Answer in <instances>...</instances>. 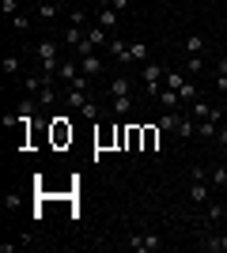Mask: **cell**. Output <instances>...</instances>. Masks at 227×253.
<instances>
[{
    "mask_svg": "<svg viewBox=\"0 0 227 253\" xmlns=\"http://www.w3.org/2000/svg\"><path fill=\"white\" fill-rule=\"evenodd\" d=\"M185 80H189V76H185V68H171V72L163 76V87H171V91H178V87H182Z\"/></svg>",
    "mask_w": 227,
    "mask_h": 253,
    "instance_id": "e0dca14e",
    "label": "cell"
},
{
    "mask_svg": "<svg viewBox=\"0 0 227 253\" xmlns=\"http://www.w3.org/2000/svg\"><path fill=\"white\" fill-rule=\"evenodd\" d=\"M118 19H121V11L106 8V4H98V8H95V23L102 27V31H110V34H114V31H118Z\"/></svg>",
    "mask_w": 227,
    "mask_h": 253,
    "instance_id": "8992f818",
    "label": "cell"
},
{
    "mask_svg": "<svg viewBox=\"0 0 227 253\" xmlns=\"http://www.w3.org/2000/svg\"><path fill=\"white\" fill-rule=\"evenodd\" d=\"M189 114H193V117H197V121H205V117H208V114H212V106H208V102H205V98H197V102H189Z\"/></svg>",
    "mask_w": 227,
    "mask_h": 253,
    "instance_id": "603a6c76",
    "label": "cell"
},
{
    "mask_svg": "<svg viewBox=\"0 0 227 253\" xmlns=\"http://www.w3.org/2000/svg\"><path fill=\"white\" fill-rule=\"evenodd\" d=\"M68 19H72V27H87V11H84V8H72V15H68Z\"/></svg>",
    "mask_w": 227,
    "mask_h": 253,
    "instance_id": "1f68e13d",
    "label": "cell"
},
{
    "mask_svg": "<svg viewBox=\"0 0 227 253\" xmlns=\"http://www.w3.org/2000/svg\"><path fill=\"white\" fill-rule=\"evenodd\" d=\"M163 76H167V72H163V68H159L155 61H148V64L140 68V80H144V91H148V98H155V95H159Z\"/></svg>",
    "mask_w": 227,
    "mask_h": 253,
    "instance_id": "3957f363",
    "label": "cell"
},
{
    "mask_svg": "<svg viewBox=\"0 0 227 253\" xmlns=\"http://www.w3.org/2000/svg\"><path fill=\"white\" fill-rule=\"evenodd\" d=\"M57 11H61V4H53V0H42V4H34V19L53 23V19H57Z\"/></svg>",
    "mask_w": 227,
    "mask_h": 253,
    "instance_id": "8fae6325",
    "label": "cell"
},
{
    "mask_svg": "<svg viewBox=\"0 0 227 253\" xmlns=\"http://www.w3.org/2000/svg\"><path fill=\"white\" fill-rule=\"evenodd\" d=\"M208 181L224 189V185H227V167H220V163H216V167H208Z\"/></svg>",
    "mask_w": 227,
    "mask_h": 253,
    "instance_id": "44dd1931",
    "label": "cell"
},
{
    "mask_svg": "<svg viewBox=\"0 0 227 253\" xmlns=\"http://www.w3.org/2000/svg\"><path fill=\"white\" fill-rule=\"evenodd\" d=\"M106 49H110V57H118V61H129V45H125V38H121L118 31L110 34V45H106Z\"/></svg>",
    "mask_w": 227,
    "mask_h": 253,
    "instance_id": "4fadbf2b",
    "label": "cell"
},
{
    "mask_svg": "<svg viewBox=\"0 0 227 253\" xmlns=\"http://www.w3.org/2000/svg\"><path fill=\"white\" fill-rule=\"evenodd\" d=\"M19 246H23V242H0V253H15Z\"/></svg>",
    "mask_w": 227,
    "mask_h": 253,
    "instance_id": "8d00e7d4",
    "label": "cell"
},
{
    "mask_svg": "<svg viewBox=\"0 0 227 253\" xmlns=\"http://www.w3.org/2000/svg\"><path fill=\"white\" fill-rule=\"evenodd\" d=\"M0 68H4V76H19L23 61H19V57H15V53H8V57H4V64H0Z\"/></svg>",
    "mask_w": 227,
    "mask_h": 253,
    "instance_id": "cb8c5ba5",
    "label": "cell"
},
{
    "mask_svg": "<svg viewBox=\"0 0 227 253\" xmlns=\"http://www.w3.org/2000/svg\"><path fill=\"white\" fill-rule=\"evenodd\" d=\"M205 219H208V223H220V219H227V211H224V204H208V211H205Z\"/></svg>",
    "mask_w": 227,
    "mask_h": 253,
    "instance_id": "83f0119b",
    "label": "cell"
},
{
    "mask_svg": "<svg viewBox=\"0 0 227 253\" xmlns=\"http://www.w3.org/2000/svg\"><path fill=\"white\" fill-rule=\"evenodd\" d=\"M53 4H61V8H65V4H68V0H53Z\"/></svg>",
    "mask_w": 227,
    "mask_h": 253,
    "instance_id": "ab89813d",
    "label": "cell"
},
{
    "mask_svg": "<svg viewBox=\"0 0 227 253\" xmlns=\"http://www.w3.org/2000/svg\"><path fill=\"white\" fill-rule=\"evenodd\" d=\"M201 250L205 253H227V227L224 231H208V234H201Z\"/></svg>",
    "mask_w": 227,
    "mask_h": 253,
    "instance_id": "277c9868",
    "label": "cell"
},
{
    "mask_svg": "<svg viewBox=\"0 0 227 253\" xmlns=\"http://www.w3.org/2000/svg\"><path fill=\"white\" fill-rule=\"evenodd\" d=\"M224 211H227V204H224Z\"/></svg>",
    "mask_w": 227,
    "mask_h": 253,
    "instance_id": "7bdbcfd3",
    "label": "cell"
},
{
    "mask_svg": "<svg viewBox=\"0 0 227 253\" xmlns=\"http://www.w3.org/2000/svg\"><path fill=\"white\" fill-rule=\"evenodd\" d=\"M178 121H182V114H178V110H163V117H159V132H174V128H178Z\"/></svg>",
    "mask_w": 227,
    "mask_h": 253,
    "instance_id": "ac0fdd59",
    "label": "cell"
},
{
    "mask_svg": "<svg viewBox=\"0 0 227 253\" xmlns=\"http://www.w3.org/2000/svg\"><path fill=\"white\" fill-rule=\"evenodd\" d=\"M80 114H84V117H98V102H95V98H87V102L80 106Z\"/></svg>",
    "mask_w": 227,
    "mask_h": 253,
    "instance_id": "4dcf8cb0",
    "label": "cell"
},
{
    "mask_svg": "<svg viewBox=\"0 0 227 253\" xmlns=\"http://www.w3.org/2000/svg\"><path fill=\"white\" fill-rule=\"evenodd\" d=\"M216 91H227V76H216Z\"/></svg>",
    "mask_w": 227,
    "mask_h": 253,
    "instance_id": "f35d334b",
    "label": "cell"
},
{
    "mask_svg": "<svg viewBox=\"0 0 227 253\" xmlns=\"http://www.w3.org/2000/svg\"><path fill=\"white\" fill-rule=\"evenodd\" d=\"M125 246H129L133 253H155L163 246V238L155 231H136V234H129V238H125Z\"/></svg>",
    "mask_w": 227,
    "mask_h": 253,
    "instance_id": "7a4b0ae2",
    "label": "cell"
},
{
    "mask_svg": "<svg viewBox=\"0 0 227 253\" xmlns=\"http://www.w3.org/2000/svg\"><path fill=\"white\" fill-rule=\"evenodd\" d=\"M31 19H34V11H19V15H11V31H27V27H31Z\"/></svg>",
    "mask_w": 227,
    "mask_h": 253,
    "instance_id": "7402d4cb",
    "label": "cell"
},
{
    "mask_svg": "<svg viewBox=\"0 0 227 253\" xmlns=\"http://www.w3.org/2000/svg\"><path fill=\"white\" fill-rule=\"evenodd\" d=\"M208 197H212V181L208 178H193L189 181V201L193 204H208Z\"/></svg>",
    "mask_w": 227,
    "mask_h": 253,
    "instance_id": "52a82bcc",
    "label": "cell"
},
{
    "mask_svg": "<svg viewBox=\"0 0 227 253\" xmlns=\"http://www.w3.org/2000/svg\"><path fill=\"white\" fill-rule=\"evenodd\" d=\"M31 4H42V0H31Z\"/></svg>",
    "mask_w": 227,
    "mask_h": 253,
    "instance_id": "b9f144b4",
    "label": "cell"
},
{
    "mask_svg": "<svg viewBox=\"0 0 227 253\" xmlns=\"http://www.w3.org/2000/svg\"><path fill=\"white\" fill-rule=\"evenodd\" d=\"M80 68H84V76H91V80H98V76L106 72V61L98 57V49L91 53V57H80Z\"/></svg>",
    "mask_w": 227,
    "mask_h": 253,
    "instance_id": "ba28073f",
    "label": "cell"
},
{
    "mask_svg": "<svg viewBox=\"0 0 227 253\" xmlns=\"http://www.w3.org/2000/svg\"><path fill=\"white\" fill-rule=\"evenodd\" d=\"M174 136H178V140H189V136H197V117L189 114V110L182 114V121H178V128H174Z\"/></svg>",
    "mask_w": 227,
    "mask_h": 253,
    "instance_id": "9c48e42d",
    "label": "cell"
},
{
    "mask_svg": "<svg viewBox=\"0 0 227 253\" xmlns=\"http://www.w3.org/2000/svg\"><path fill=\"white\" fill-rule=\"evenodd\" d=\"M87 42L95 45V49H106L110 45V31H102V27L95 23V27H87Z\"/></svg>",
    "mask_w": 227,
    "mask_h": 253,
    "instance_id": "5bb4252c",
    "label": "cell"
},
{
    "mask_svg": "<svg viewBox=\"0 0 227 253\" xmlns=\"http://www.w3.org/2000/svg\"><path fill=\"white\" fill-rule=\"evenodd\" d=\"M129 61H148V45H144V42H133L129 45Z\"/></svg>",
    "mask_w": 227,
    "mask_h": 253,
    "instance_id": "f1b7e54d",
    "label": "cell"
},
{
    "mask_svg": "<svg viewBox=\"0 0 227 253\" xmlns=\"http://www.w3.org/2000/svg\"><path fill=\"white\" fill-rule=\"evenodd\" d=\"M133 110V95H121V98H114V114L118 117H125Z\"/></svg>",
    "mask_w": 227,
    "mask_h": 253,
    "instance_id": "4316f807",
    "label": "cell"
},
{
    "mask_svg": "<svg viewBox=\"0 0 227 253\" xmlns=\"http://www.w3.org/2000/svg\"><path fill=\"white\" fill-rule=\"evenodd\" d=\"M224 125H227V106H224Z\"/></svg>",
    "mask_w": 227,
    "mask_h": 253,
    "instance_id": "60d3db41",
    "label": "cell"
},
{
    "mask_svg": "<svg viewBox=\"0 0 227 253\" xmlns=\"http://www.w3.org/2000/svg\"><path fill=\"white\" fill-rule=\"evenodd\" d=\"M205 72V57H185V76H201Z\"/></svg>",
    "mask_w": 227,
    "mask_h": 253,
    "instance_id": "d4e9b609",
    "label": "cell"
},
{
    "mask_svg": "<svg viewBox=\"0 0 227 253\" xmlns=\"http://www.w3.org/2000/svg\"><path fill=\"white\" fill-rule=\"evenodd\" d=\"M216 76H227V53L220 57V64H216Z\"/></svg>",
    "mask_w": 227,
    "mask_h": 253,
    "instance_id": "74e56055",
    "label": "cell"
},
{
    "mask_svg": "<svg viewBox=\"0 0 227 253\" xmlns=\"http://www.w3.org/2000/svg\"><path fill=\"white\" fill-rule=\"evenodd\" d=\"M106 95L110 98H121V95H129V76H114L106 84Z\"/></svg>",
    "mask_w": 227,
    "mask_h": 253,
    "instance_id": "9a60e30c",
    "label": "cell"
},
{
    "mask_svg": "<svg viewBox=\"0 0 227 253\" xmlns=\"http://www.w3.org/2000/svg\"><path fill=\"white\" fill-rule=\"evenodd\" d=\"M208 34H185V42H182V53L185 57H208Z\"/></svg>",
    "mask_w": 227,
    "mask_h": 253,
    "instance_id": "5b68a950",
    "label": "cell"
},
{
    "mask_svg": "<svg viewBox=\"0 0 227 253\" xmlns=\"http://www.w3.org/2000/svg\"><path fill=\"white\" fill-rule=\"evenodd\" d=\"M178 98H182V106H189V102H197V98H201V87H197L193 76H189V80L178 87Z\"/></svg>",
    "mask_w": 227,
    "mask_h": 253,
    "instance_id": "7c38bea8",
    "label": "cell"
},
{
    "mask_svg": "<svg viewBox=\"0 0 227 253\" xmlns=\"http://www.w3.org/2000/svg\"><path fill=\"white\" fill-rule=\"evenodd\" d=\"M87 98H91V91H76V87H68V106H76V110H80Z\"/></svg>",
    "mask_w": 227,
    "mask_h": 253,
    "instance_id": "484cf974",
    "label": "cell"
},
{
    "mask_svg": "<svg viewBox=\"0 0 227 253\" xmlns=\"http://www.w3.org/2000/svg\"><path fill=\"white\" fill-rule=\"evenodd\" d=\"M159 106L163 110H178V106H182V98H178V91H171V87H159Z\"/></svg>",
    "mask_w": 227,
    "mask_h": 253,
    "instance_id": "2e32d148",
    "label": "cell"
},
{
    "mask_svg": "<svg viewBox=\"0 0 227 253\" xmlns=\"http://www.w3.org/2000/svg\"><path fill=\"white\" fill-rule=\"evenodd\" d=\"M216 121H208V117H205V121H197V136H201V140H216Z\"/></svg>",
    "mask_w": 227,
    "mask_h": 253,
    "instance_id": "ffe728a7",
    "label": "cell"
},
{
    "mask_svg": "<svg viewBox=\"0 0 227 253\" xmlns=\"http://www.w3.org/2000/svg\"><path fill=\"white\" fill-rule=\"evenodd\" d=\"M76 57H91V53H95V45H91V42H87V38H84V42H80V45H76Z\"/></svg>",
    "mask_w": 227,
    "mask_h": 253,
    "instance_id": "836d02e7",
    "label": "cell"
},
{
    "mask_svg": "<svg viewBox=\"0 0 227 253\" xmlns=\"http://www.w3.org/2000/svg\"><path fill=\"white\" fill-rule=\"evenodd\" d=\"M0 11H4V15H19V0H4V4H0Z\"/></svg>",
    "mask_w": 227,
    "mask_h": 253,
    "instance_id": "d6a6232c",
    "label": "cell"
},
{
    "mask_svg": "<svg viewBox=\"0 0 227 253\" xmlns=\"http://www.w3.org/2000/svg\"><path fill=\"white\" fill-rule=\"evenodd\" d=\"M84 38H87V27H68V31H65V38H61V42H65L68 49H76V45L84 42Z\"/></svg>",
    "mask_w": 227,
    "mask_h": 253,
    "instance_id": "d6986e66",
    "label": "cell"
},
{
    "mask_svg": "<svg viewBox=\"0 0 227 253\" xmlns=\"http://www.w3.org/2000/svg\"><path fill=\"white\" fill-rule=\"evenodd\" d=\"M31 53L38 57V68H42V72H49V76H57V68H61V61H65V57H61V42H57V38H42Z\"/></svg>",
    "mask_w": 227,
    "mask_h": 253,
    "instance_id": "6da1fadb",
    "label": "cell"
},
{
    "mask_svg": "<svg viewBox=\"0 0 227 253\" xmlns=\"http://www.w3.org/2000/svg\"><path fill=\"white\" fill-rule=\"evenodd\" d=\"M216 144L227 151V125H220V128H216Z\"/></svg>",
    "mask_w": 227,
    "mask_h": 253,
    "instance_id": "d590c367",
    "label": "cell"
},
{
    "mask_svg": "<svg viewBox=\"0 0 227 253\" xmlns=\"http://www.w3.org/2000/svg\"><path fill=\"white\" fill-rule=\"evenodd\" d=\"M53 98H57V91H53V84H49V87H45V91H42V95H38V102H42V106H49V102H53Z\"/></svg>",
    "mask_w": 227,
    "mask_h": 253,
    "instance_id": "e575fe53",
    "label": "cell"
},
{
    "mask_svg": "<svg viewBox=\"0 0 227 253\" xmlns=\"http://www.w3.org/2000/svg\"><path fill=\"white\" fill-rule=\"evenodd\" d=\"M80 72H84V68H80V57H65V61H61V68H57V76H61L65 84H72Z\"/></svg>",
    "mask_w": 227,
    "mask_h": 253,
    "instance_id": "30bf717a",
    "label": "cell"
},
{
    "mask_svg": "<svg viewBox=\"0 0 227 253\" xmlns=\"http://www.w3.org/2000/svg\"><path fill=\"white\" fill-rule=\"evenodd\" d=\"M98 4H106V8H114V11H121V15H125V11L133 8V0H98Z\"/></svg>",
    "mask_w": 227,
    "mask_h": 253,
    "instance_id": "f546056e",
    "label": "cell"
}]
</instances>
